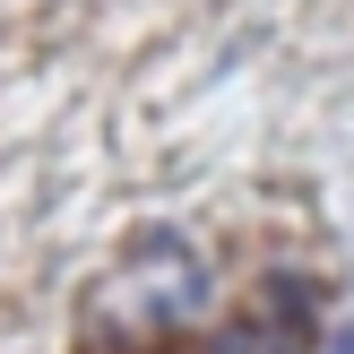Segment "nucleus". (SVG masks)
Returning a JSON list of instances; mask_svg holds the SVG:
<instances>
[]
</instances>
